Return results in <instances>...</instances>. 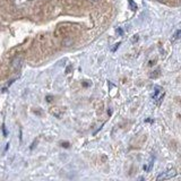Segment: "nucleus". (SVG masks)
I'll use <instances>...</instances> for the list:
<instances>
[{
    "instance_id": "f257e3e1",
    "label": "nucleus",
    "mask_w": 181,
    "mask_h": 181,
    "mask_svg": "<svg viewBox=\"0 0 181 181\" xmlns=\"http://www.w3.org/2000/svg\"><path fill=\"white\" fill-rule=\"evenodd\" d=\"M176 176V171L174 170H170V171H166V172H163L162 174H160V176L157 177V180H165V179H170V178H172V177Z\"/></svg>"
},
{
    "instance_id": "f03ea898",
    "label": "nucleus",
    "mask_w": 181,
    "mask_h": 181,
    "mask_svg": "<svg viewBox=\"0 0 181 181\" xmlns=\"http://www.w3.org/2000/svg\"><path fill=\"white\" fill-rule=\"evenodd\" d=\"M128 1H129V6H130V8H131V10H136V9H137V6L134 4V1H133V0H128Z\"/></svg>"
},
{
    "instance_id": "7ed1b4c3",
    "label": "nucleus",
    "mask_w": 181,
    "mask_h": 181,
    "mask_svg": "<svg viewBox=\"0 0 181 181\" xmlns=\"http://www.w3.org/2000/svg\"><path fill=\"white\" fill-rule=\"evenodd\" d=\"M180 31H177V33L174 34V37H173V40H178L179 39V35H180Z\"/></svg>"
},
{
    "instance_id": "20e7f679",
    "label": "nucleus",
    "mask_w": 181,
    "mask_h": 181,
    "mask_svg": "<svg viewBox=\"0 0 181 181\" xmlns=\"http://www.w3.org/2000/svg\"><path fill=\"white\" fill-rule=\"evenodd\" d=\"M119 45H120V43H118V44H115V47H114L113 49H112V51H115V49H117V48L119 47Z\"/></svg>"
},
{
    "instance_id": "39448f33",
    "label": "nucleus",
    "mask_w": 181,
    "mask_h": 181,
    "mask_svg": "<svg viewBox=\"0 0 181 181\" xmlns=\"http://www.w3.org/2000/svg\"><path fill=\"white\" fill-rule=\"evenodd\" d=\"M91 1H98V0H91Z\"/></svg>"
},
{
    "instance_id": "423d86ee",
    "label": "nucleus",
    "mask_w": 181,
    "mask_h": 181,
    "mask_svg": "<svg viewBox=\"0 0 181 181\" xmlns=\"http://www.w3.org/2000/svg\"><path fill=\"white\" fill-rule=\"evenodd\" d=\"M159 1H164V0H159Z\"/></svg>"
}]
</instances>
